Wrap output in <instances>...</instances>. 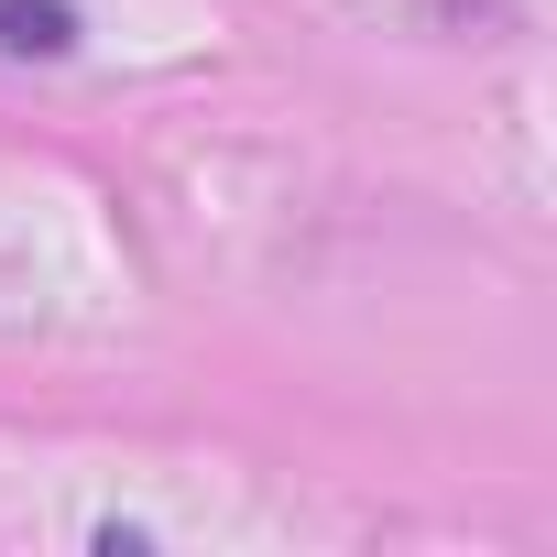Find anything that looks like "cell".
<instances>
[{
    "mask_svg": "<svg viewBox=\"0 0 557 557\" xmlns=\"http://www.w3.org/2000/svg\"><path fill=\"white\" fill-rule=\"evenodd\" d=\"M0 55H77V0H0Z\"/></svg>",
    "mask_w": 557,
    "mask_h": 557,
    "instance_id": "obj_1",
    "label": "cell"
}]
</instances>
